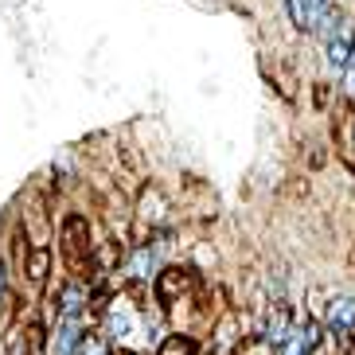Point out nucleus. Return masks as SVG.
<instances>
[{"label": "nucleus", "mask_w": 355, "mask_h": 355, "mask_svg": "<svg viewBox=\"0 0 355 355\" xmlns=\"http://www.w3.org/2000/svg\"><path fill=\"white\" fill-rule=\"evenodd\" d=\"M352 59H355V20H340L336 32L328 35V67L336 74H344Z\"/></svg>", "instance_id": "f257e3e1"}, {"label": "nucleus", "mask_w": 355, "mask_h": 355, "mask_svg": "<svg viewBox=\"0 0 355 355\" xmlns=\"http://www.w3.org/2000/svg\"><path fill=\"white\" fill-rule=\"evenodd\" d=\"M157 250L160 246H141V250L133 254V261H129V273H133L137 282H145V277H153L157 273Z\"/></svg>", "instance_id": "1a4fd4ad"}, {"label": "nucleus", "mask_w": 355, "mask_h": 355, "mask_svg": "<svg viewBox=\"0 0 355 355\" xmlns=\"http://www.w3.org/2000/svg\"><path fill=\"white\" fill-rule=\"evenodd\" d=\"M344 86H347V98H355V59L347 63V71H344Z\"/></svg>", "instance_id": "4468645a"}, {"label": "nucleus", "mask_w": 355, "mask_h": 355, "mask_svg": "<svg viewBox=\"0 0 355 355\" xmlns=\"http://www.w3.org/2000/svg\"><path fill=\"white\" fill-rule=\"evenodd\" d=\"M83 309H86V289L78 282L63 285V293H59V320H78Z\"/></svg>", "instance_id": "423d86ee"}, {"label": "nucleus", "mask_w": 355, "mask_h": 355, "mask_svg": "<svg viewBox=\"0 0 355 355\" xmlns=\"http://www.w3.org/2000/svg\"><path fill=\"white\" fill-rule=\"evenodd\" d=\"M160 355H196V344H191V336H168Z\"/></svg>", "instance_id": "ddd939ff"}, {"label": "nucleus", "mask_w": 355, "mask_h": 355, "mask_svg": "<svg viewBox=\"0 0 355 355\" xmlns=\"http://www.w3.org/2000/svg\"><path fill=\"white\" fill-rule=\"evenodd\" d=\"M239 344V316L227 313L219 324H215V336H211V355H230Z\"/></svg>", "instance_id": "39448f33"}, {"label": "nucleus", "mask_w": 355, "mask_h": 355, "mask_svg": "<svg viewBox=\"0 0 355 355\" xmlns=\"http://www.w3.org/2000/svg\"><path fill=\"white\" fill-rule=\"evenodd\" d=\"M63 250L74 270H83V261L90 258V227H86L83 215H71L63 223Z\"/></svg>", "instance_id": "f03ea898"}, {"label": "nucleus", "mask_w": 355, "mask_h": 355, "mask_svg": "<svg viewBox=\"0 0 355 355\" xmlns=\"http://www.w3.org/2000/svg\"><path fill=\"white\" fill-rule=\"evenodd\" d=\"M133 328H137L133 313H129L125 304H117L114 313H110V320H105V340H110V344H117V340L133 336Z\"/></svg>", "instance_id": "0eeeda50"}, {"label": "nucleus", "mask_w": 355, "mask_h": 355, "mask_svg": "<svg viewBox=\"0 0 355 355\" xmlns=\"http://www.w3.org/2000/svg\"><path fill=\"white\" fill-rule=\"evenodd\" d=\"M47 266H51V250H47V246H35L32 258H28V277H32V285H43Z\"/></svg>", "instance_id": "9b49d317"}, {"label": "nucleus", "mask_w": 355, "mask_h": 355, "mask_svg": "<svg viewBox=\"0 0 355 355\" xmlns=\"http://www.w3.org/2000/svg\"><path fill=\"white\" fill-rule=\"evenodd\" d=\"M137 207H141V219L160 223V219H164V211H168V199L160 196L157 188H145V191H141V203H137Z\"/></svg>", "instance_id": "9d476101"}, {"label": "nucleus", "mask_w": 355, "mask_h": 355, "mask_svg": "<svg viewBox=\"0 0 355 355\" xmlns=\"http://www.w3.org/2000/svg\"><path fill=\"white\" fill-rule=\"evenodd\" d=\"M4 289H8V273H4V261H0V301H4Z\"/></svg>", "instance_id": "2eb2a0df"}, {"label": "nucleus", "mask_w": 355, "mask_h": 355, "mask_svg": "<svg viewBox=\"0 0 355 355\" xmlns=\"http://www.w3.org/2000/svg\"><path fill=\"white\" fill-rule=\"evenodd\" d=\"M324 328L332 336L355 332V297H332L328 301V313H324Z\"/></svg>", "instance_id": "7ed1b4c3"}, {"label": "nucleus", "mask_w": 355, "mask_h": 355, "mask_svg": "<svg viewBox=\"0 0 355 355\" xmlns=\"http://www.w3.org/2000/svg\"><path fill=\"white\" fill-rule=\"evenodd\" d=\"M316 324L309 320L304 328H297V332L289 336V344H285V355H313V347H316Z\"/></svg>", "instance_id": "6e6552de"}, {"label": "nucleus", "mask_w": 355, "mask_h": 355, "mask_svg": "<svg viewBox=\"0 0 355 355\" xmlns=\"http://www.w3.org/2000/svg\"><path fill=\"white\" fill-rule=\"evenodd\" d=\"M74 355H114V344H110L105 336H90V332H86L83 340H78V347H74Z\"/></svg>", "instance_id": "f8f14e48"}, {"label": "nucleus", "mask_w": 355, "mask_h": 355, "mask_svg": "<svg viewBox=\"0 0 355 355\" xmlns=\"http://www.w3.org/2000/svg\"><path fill=\"white\" fill-rule=\"evenodd\" d=\"M293 332H297V328H293V309L285 301H277V304H273V313H270V324H266V344H270V347H285Z\"/></svg>", "instance_id": "20e7f679"}]
</instances>
